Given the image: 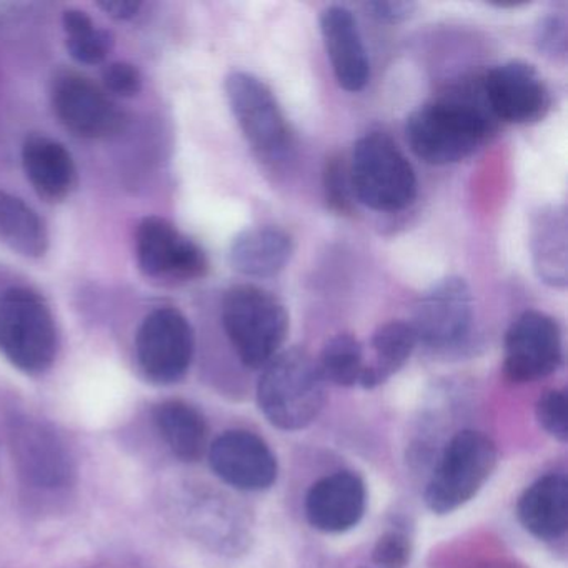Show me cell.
<instances>
[{"mask_svg": "<svg viewBox=\"0 0 568 568\" xmlns=\"http://www.w3.org/2000/svg\"><path fill=\"white\" fill-rule=\"evenodd\" d=\"M495 118L481 82L435 99L412 112L405 138L412 152L430 165H450L478 151L494 132Z\"/></svg>", "mask_w": 568, "mask_h": 568, "instance_id": "1", "label": "cell"}, {"mask_svg": "<svg viewBox=\"0 0 568 568\" xmlns=\"http://www.w3.org/2000/svg\"><path fill=\"white\" fill-rule=\"evenodd\" d=\"M257 404L265 418L281 430L308 427L325 404V381L317 362L302 348L278 352L262 372Z\"/></svg>", "mask_w": 568, "mask_h": 568, "instance_id": "2", "label": "cell"}, {"mask_svg": "<svg viewBox=\"0 0 568 568\" xmlns=\"http://www.w3.org/2000/svg\"><path fill=\"white\" fill-rule=\"evenodd\" d=\"M59 351L54 314L34 288L18 285L0 295V354L29 375L44 374Z\"/></svg>", "mask_w": 568, "mask_h": 568, "instance_id": "3", "label": "cell"}, {"mask_svg": "<svg viewBox=\"0 0 568 568\" xmlns=\"http://www.w3.org/2000/svg\"><path fill=\"white\" fill-rule=\"evenodd\" d=\"M222 325L242 364L262 368L281 352L288 332L284 304L255 285H235L222 301Z\"/></svg>", "mask_w": 568, "mask_h": 568, "instance_id": "4", "label": "cell"}, {"mask_svg": "<svg viewBox=\"0 0 568 568\" xmlns=\"http://www.w3.org/2000/svg\"><path fill=\"white\" fill-rule=\"evenodd\" d=\"M348 172L354 197L372 211H402L417 195V178L410 162L382 132L358 139Z\"/></svg>", "mask_w": 568, "mask_h": 568, "instance_id": "5", "label": "cell"}, {"mask_svg": "<svg viewBox=\"0 0 568 568\" xmlns=\"http://www.w3.org/2000/svg\"><path fill=\"white\" fill-rule=\"evenodd\" d=\"M497 465V447L481 432L462 430L452 437L425 490L434 514L457 510L475 497Z\"/></svg>", "mask_w": 568, "mask_h": 568, "instance_id": "6", "label": "cell"}, {"mask_svg": "<svg viewBox=\"0 0 568 568\" xmlns=\"http://www.w3.org/2000/svg\"><path fill=\"white\" fill-rule=\"evenodd\" d=\"M191 322L175 307H159L145 315L135 335V357L154 384H175L187 374L194 358Z\"/></svg>", "mask_w": 568, "mask_h": 568, "instance_id": "7", "label": "cell"}, {"mask_svg": "<svg viewBox=\"0 0 568 568\" xmlns=\"http://www.w3.org/2000/svg\"><path fill=\"white\" fill-rule=\"evenodd\" d=\"M225 94L242 134L261 158L275 161L287 154L291 131L277 99L261 79L232 72L225 79Z\"/></svg>", "mask_w": 568, "mask_h": 568, "instance_id": "8", "label": "cell"}, {"mask_svg": "<svg viewBox=\"0 0 568 568\" xmlns=\"http://www.w3.org/2000/svg\"><path fill=\"white\" fill-rule=\"evenodd\" d=\"M135 257L142 274L152 281H197L209 271L207 255L201 245L158 215L145 217L139 224Z\"/></svg>", "mask_w": 568, "mask_h": 568, "instance_id": "9", "label": "cell"}, {"mask_svg": "<svg viewBox=\"0 0 568 568\" xmlns=\"http://www.w3.org/2000/svg\"><path fill=\"white\" fill-rule=\"evenodd\" d=\"M564 361L561 332L550 315L525 311L505 335V375L517 384L554 374Z\"/></svg>", "mask_w": 568, "mask_h": 568, "instance_id": "10", "label": "cell"}, {"mask_svg": "<svg viewBox=\"0 0 568 568\" xmlns=\"http://www.w3.org/2000/svg\"><path fill=\"white\" fill-rule=\"evenodd\" d=\"M55 118L75 138L102 139L118 131L122 114L108 92L74 71L55 75L51 88Z\"/></svg>", "mask_w": 568, "mask_h": 568, "instance_id": "11", "label": "cell"}, {"mask_svg": "<svg viewBox=\"0 0 568 568\" xmlns=\"http://www.w3.org/2000/svg\"><path fill=\"white\" fill-rule=\"evenodd\" d=\"M474 318L470 287L460 277H447L432 285L415 305L412 331L417 344L450 348L464 342Z\"/></svg>", "mask_w": 568, "mask_h": 568, "instance_id": "12", "label": "cell"}, {"mask_svg": "<svg viewBox=\"0 0 568 568\" xmlns=\"http://www.w3.org/2000/svg\"><path fill=\"white\" fill-rule=\"evenodd\" d=\"M9 438L19 474L28 484L44 490H58L71 484L74 477L71 452L49 425L34 418H16Z\"/></svg>", "mask_w": 568, "mask_h": 568, "instance_id": "13", "label": "cell"}, {"mask_svg": "<svg viewBox=\"0 0 568 568\" xmlns=\"http://www.w3.org/2000/svg\"><path fill=\"white\" fill-rule=\"evenodd\" d=\"M480 82L495 121L531 124L544 119L550 109V91L534 65L507 62L488 71Z\"/></svg>", "mask_w": 568, "mask_h": 568, "instance_id": "14", "label": "cell"}, {"mask_svg": "<svg viewBox=\"0 0 568 568\" xmlns=\"http://www.w3.org/2000/svg\"><path fill=\"white\" fill-rule=\"evenodd\" d=\"M209 464L225 484L258 491L277 480V458L267 444L247 430L224 432L209 448Z\"/></svg>", "mask_w": 568, "mask_h": 568, "instance_id": "15", "label": "cell"}, {"mask_svg": "<svg viewBox=\"0 0 568 568\" xmlns=\"http://www.w3.org/2000/svg\"><path fill=\"white\" fill-rule=\"evenodd\" d=\"M367 507L364 480L354 471H335L312 485L305 515L315 530L342 534L362 520Z\"/></svg>", "mask_w": 568, "mask_h": 568, "instance_id": "16", "label": "cell"}, {"mask_svg": "<svg viewBox=\"0 0 568 568\" xmlns=\"http://www.w3.org/2000/svg\"><path fill=\"white\" fill-rule=\"evenodd\" d=\"M321 31L338 85L347 92L362 91L371 78V62L354 14L332 6L322 12Z\"/></svg>", "mask_w": 568, "mask_h": 568, "instance_id": "17", "label": "cell"}, {"mask_svg": "<svg viewBox=\"0 0 568 568\" xmlns=\"http://www.w3.org/2000/svg\"><path fill=\"white\" fill-rule=\"evenodd\" d=\"M22 168L39 197L48 202H62L78 185V169L64 144L32 134L22 144Z\"/></svg>", "mask_w": 568, "mask_h": 568, "instance_id": "18", "label": "cell"}, {"mask_svg": "<svg viewBox=\"0 0 568 568\" xmlns=\"http://www.w3.org/2000/svg\"><path fill=\"white\" fill-rule=\"evenodd\" d=\"M520 524L538 540L564 537L568 527V481L564 474L538 478L521 495L517 505Z\"/></svg>", "mask_w": 568, "mask_h": 568, "instance_id": "19", "label": "cell"}, {"mask_svg": "<svg viewBox=\"0 0 568 568\" xmlns=\"http://www.w3.org/2000/svg\"><path fill=\"white\" fill-rule=\"evenodd\" d=\"M294 241L277 227H252L241 232L231 245V264L247 277H274L287 267Z\"/></svg>", "mask_w": 568, "mask_h": 568, "instance_id": "20", "label": "cell"}, {"mask_svg": "<svg viewBox=\"0 0 568 568\" xmlns=\"http://www.w3.org/2000/svg\"><path fill=\"white\" fill-rule=\"evenodd\" d=\"M567 214L557 205L540 209L531 225V257L544 284L567 285Z\"/></svg>", "mask_w": 568, "mask_h": 568, "instance_id": "21", "label": "cell"}, {"mask_svg": "<svg viewBox=\"0 0 568 568\" xmlns=\"http://www.w3.org/2000/svg\"><path fill=\"white\" fill-rule=\"evenodd\" d=\"M159 434L172 454L184 462H197L207 452L209 427L204 415L184 400H165L154 408Z\"/></svg>", "mask_w": 568, "mask_h": 568, "instance_id": "22", "label": "cell"}, {"mask_svg": "<svg viewBox=\"0 0 568 568\" xmlns=\"http://www.w3.org/2000/svg\"><path fill=\"white\" fill-rule=\"evenodd\" d=\"M0 241L28 258H41L49 251L44 219L11 192L0 191Z\"/></svg>", "mask_w": 568, "mask_h": 568, "instance_id": "23", "label": "cell"}, {"mask_svg": "<svg viewBox=\"0 0 568 568\" xmlns=\"http://www.w3.org/2000/svg\"><path fill=\"white\" fill-rule=\"evenodd\" d=\"M415 345L417 337L407 322L392 321L381 325L372 337L374 362L365 365L358 385L372 390L385 384L407 364Z\"/></svg>", "mask_w": 568, "mask_h": 568, "instance_id": "24", "label": "cell"}, {"mask_svg": "<svg viewBox=\"0 0 568 568\" xmlns=\"http://www.w3.org/2000/svg\"><path fill=\"white\" fill-rule=\"evenodd\" d=\"M62 26H64L69 54L79 64H102L114 49V34L105 29L95 28L88 12L81 11V9L64 11Z\"/></svg>", "mask_w": 568, "mask_h": 568, "instance_id": "25", "label": "cell"}, {"mask_svg": "<svg viewBox=\"0 0 568 568\" xmlns=\"http://www.w3.org/2000/svg\"><path fill=\"white\" fill-rule=\"evenodd\" d=\"M317 365L324 381L341 387L357 385L365 367L361 342L351 334L335 335L322 348Z\"/></svg>", "mask_w": 568, "mask_h": 568, "instance_id": "26", "label": "cell"}, {"mask_svg": "<svg viewBox=\"0 0 568 568\" xmlns=\"http://www.w3.org/2000/svg\"><path fill=\"white\" fill-rule=\"evenodd\" d=\"M324 194L328 209L337 214H351L354 191L351 172L341 155H332L324 168Z\"/></svg>", "mask_w": 568, "mask_h": 568, "instance_id": "27", "label": "cell"}, {"mask_svg": "<svg viewBox=\"0 0 568 568\" xmlns=\"http://www.w3.org/2000/svg\"><path fill=\"white\" fill-rule=\"evenodd\" d=\"M537 420L540 427L558 442H567V395L564 390H548L538 398Z\"/></svg>", "mask_w": 568, "mask_h": 568, "instance_id": "28", "label": "cell"}, {"mask_svg": "<svg viewBox=\"0 0 568 568\" xmlns=\"http://www.w3.org/2000/svg\"><path fill=\"white\" fill-rule=\"evenodd\" d=\"M567 19L561 14L545 16L540 19L535 32V44L538 51L554 61L567 58Z\"/></svg>", "mask_w": 568, "mask_h": 568, "instance_id": "29", "label": "cell"}, {"mask_svg": "<svg viewBox=\"0 0 568 568\" xmlns=\"http://www.w3.org/2000/svg\"><path fill=\"white\" fill-rule=\"evenodd\" d=\"M410 538L402 531H387L372 550V560L381 568H405L410 561Z\"/></svg>", "mask_w": 568, "mask_h": 568, "instance_id": "30", "label": "cell"}, {"mask_svg": "<svg viewBox=\"0 0 568 568\" xmlns=\"http://www.w3.org/2000/svg\"><path fill=\"white\" fill-rule=\"evenodd\" d=\"M102 85L108 94L134 98L142 91L141 71L129 62H111L102 71Z\"/></svg>", "mask_w": 568, "mask_h": 568, "instance_id": "31", "label": "cell"}, {"mask_svg": "<svg viewBox=\"0 0 568 568\" xmlns=\"http://www.w3.org/2000/svg\"><path fill=\"white\" fill-rule=\"evenodd\" d=\"M417 6L414 2H402V0H377V2H367L365 9L371 12L372 18L385 24H398L407 21L414 14Z\"/></svg>", "mask_w": 568, "mask_h": 568, "instance_id": "32", "label": "cell"}, {"mask_svg": "<svg viewBox=\"0 0 568 568\" xmlns=\"http://www.w3.org/2000/svg\"><path fill=\"white\" fill-rule=\"evenodd\" d=\"M98 6L115 21H131L142 9V2L135 0H101Z\"/></svg>", "mask_w": 568, "mask_h": 568, "instance_id": "33", "label": "cell"}]
</instances>
